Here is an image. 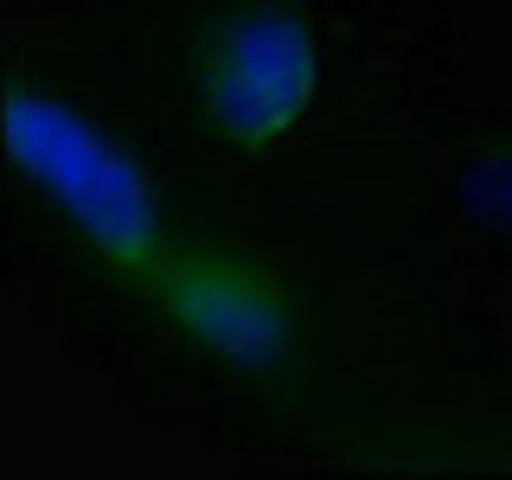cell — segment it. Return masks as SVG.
Instances as JSON below:
<instances>
[{
    "label": "cell",
    "instance_id": "cell-1",
    "mask_svg": "<svg viewBox=\"0 0 512 480\" xmlns=\"http://www.w3.org/2000/svg\"><path fill=\"white\" fill-rule=\"evenodd\" d=\"M320 45L288 7H237L199 45V109L237 154H269L314 116Z\"/></svg>",
    "mask_w": 512,
    "mask_h": 480
},
{
    "label": "cell",
    "instance_id": "cell-2",
    "mask_svg": "<svg viewBox=\"0 0 512 480\" xmlns=\"http://www.w3.org/2000/svg\"><path fill=\"white\" fill-rule=\"evenodd\" d=\"M13 148H20L26 167L45 173V192H58L64 212L90 231V244L116 263H148L160 218L141 192L135 167L103 148L84 122H71L52 103H32V96H13Z\"/></svg>",
    "mask_w": 512,
    "mask_h": 480
},
{
    "label": "cell",
    "instance_id": "cell-3",
    "mask_svg": "<svg viewBox=\"0 0 512 480\" xmlns=\"http://www.w3.org/2000/svg\"><path fill=\"white\" fill-rule=\"evenodd\" d=\"M154 295L192 346L218 352L244 372H269L295 346V308H288L282 282L231 256H192L160 276Z\"/></svg>",
    "mask_w": 512,
    "mask_h": 480
}]
</instances>
